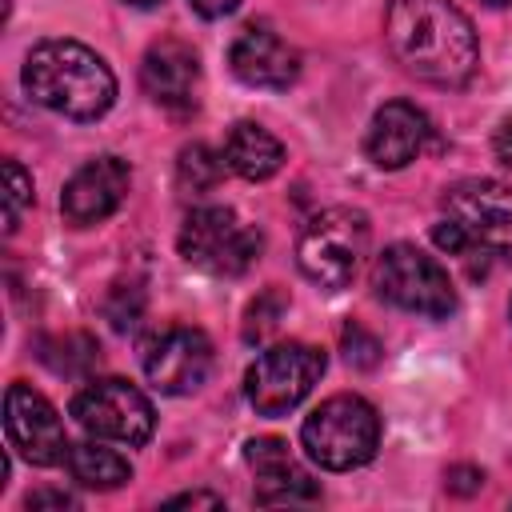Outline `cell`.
Masks as SVG:
<instances>
[{
  "label": "cell",
  "instance_id": "1",
  "mask_svg": "<svg viewBox=\"0 0 512 512\" xmlns=\"http://www.w3.org/2000/svg\"><path fill=\"white\" fill-rule=\"evenodd\" d=\"M384 44L408 76L436 88H460L480 68L476 28L452 0H392Z\"/></svg>",
  "mask_w": 512,
  "mask_h": 512
},
{
  "label": "cell",
  "instance_id": "2",
  "mask_svg": "<svg viewBox=\"0 0 512 512\" xmlns=\"http://www.w3.org/2000/svg\"><path fill=\"white\" fill-rule=\"evenodd\" d=\"M24 92L68 120H100L116 104V76L80 40H40L24 60Z\"/></svg>",
  "mask_w": 512,
  "mask_h": 512
},
{
  "label": "cell",
  "instance_id": "3",
  "mask_svg": "<svg viewBox=\"0 0 512 512\" xmlns=\"http://www.w3.org/2000/svg\"><path fill=\"white\" fill-rule=\"evenodd\" d=\"M308 460H316L328 472H348L360 468L376 456L380 448V416L364 396L340 392L328 396L300 428Z\"/></svg>",
  "mask_w": 512,
  "mask_h": 512
},
{
  "label": "cell",
  "instance_id": "4",
  "mask_svg": "<svg viewBox=\"0 0 512 512\" xmlns=\"http://www.w3.org/2000/svg\"><path fill=\"white\" fill-rule=\"evenodd\" d=\"M368 240H372V228H368L364 212L324 208L304 224V232L296 240V264L312 284L340 292L356 280V272L368 256Z\"/></svg>",
  "mask_w": 512,
  "mask_h": 512
},
{
  "label": "cell",
  "instance_id": "5",
  "mask_svg": "<svg viewBox=\"0 0 512 512\" xmlns=\"http://www.w3.org/2000/svg\"><path fill=\"white\" fill-rule=\"evenodd\" d=\"M372 288L380 300H388L400 312H416L428 320H440L456 312V288L440 260L412 244H392L372 264Z\"/></svg>",
  "mask_w": 512,
  "mask_h": 512
},
{
  "label": "cell",
  "instance_id": "6",
  "mask_svg": "<svg viewBox=\"0 0 512 512\" xmlns=\"http://www.w3.org/2000/svg\"><path fill=\"white\" fill-rule=\"evenodd\" d=\"M176 244H180V256L208 276H240L260 256V232L220 204L188 212Z\"/></svg>",
  "mask_w": 512,
  "mask_h": 512
},
{
  "label": "cell",
  "instance_id": "7",
  "mask_svg": "<svg viewBox=\"0 0 512 512\" xmlns=\"http://www.w3.org/2000/svg\"><path fill=\"white\" fill-rule=\"evenodd\" d=\"M324 376V352L300 340L264 348L244 372V396L260 416L292 412Z\"/></svg>",
  "mask_w": 512,
  "mask_h": 512
},
{
  "label": "cell",
  "instance_id": "8",
  "mask_svg": "<svg viewBox=\"0 0 512 512\" xmlns=\"http://www.w3.org/2000/svg\"><path fill=\"white\" fill-rule=\"evenodd\" d=\"M76 424L96 440L116 444H148L156 428V412L148 396L128 380H92L72 396Z\"/></svg>",
  "mask_w": 512,
  "mask_h": 512
},
{
  "label": "cell",
  "instance_id": "9",
  "mask_svg": "<svg viewBox=\"0 0 512 512\" xmlns=\"http://www.w3.org/2000/svg\"><path fill=\"white\" fill-rule=\"evenodd\" d=\"M444 216L468 236L472 252L512 260V188L500 180H460L444 188Z\"/></svg>",
  "mask_w": 512,
  "mask_h": 512
},
{
  "label": "cell",
  "instance_id": "10",
  "mask_svg": "<svg viewBox=\"0 0 512 512\" xmlns=\"http://www.w3.org/2000/svg\"><path fill=\"white\" fill-rule=\"evenodd\" d=\"M4 432L8 444L36 468H52L68 460V436L60 424V412L28 384H8L4 392Z\"/></svg>",
  "mask_w": 512,
  "mask_h": 512
},
{
  "label": "cell",
  "instance_id": "11",
  "mask_svg": "<svg viewBox=\"0 0 512 512\" xmlns=\"http://www.w3.org/2000/svg\"><path fill=\"white\" fill-rule=\"evenodd\" d=\"M144 372L160 392L188 396L212 372V340L200 328L168 324L144 344Z\"/></svg>",
  "mask_w": 512,
  "mask_h": 512
},
{
  "label": "cell",
  "instance_id": "12",
  "mask_svg": "<svg viewBox=\"0 0 512 512\" xmlns=\"http://www.w3.org/2000/svg\"><path fill=\"white\" fill-rule=\"evenodd\" d=\"M128 184H132V172L124 160L116 156H96L88 160L84 168L72 172V180L64 184L60 192V212L72 228H92L100 220H108L124 196H128Z\"/></svg>",
  "mask_w": 512,
  "mask_h": 512
},
{
  "label": "cell",
  "instance_id": "13",
  "mask_svg": "<svg viewBox=\"0 0 512 512\" xmlns=\"http://www.w3.org/2000/svg\"><path fill=\"white\" fill-rule=\"evenodd\" d=\"M140 88L152 104L168 108V112H192L196 108V92H200V60L192 52V44L184 40H156L144 60H140Z\"/></svg>",
  "mask_w": 512,
  "mask_h": 512
},
{
  "label": "cell",
  "instance_id": "14",
  "mask_svg": "<svg viewBox=\"0 0 512 512\" xmlns=\"http://www.w3.org/2000/svg\"><path fill=\"white\" fill-rule=\"evenodd\" d=\"M232 72L252 88H288L300 76V52L268 24H248L228 48Z\"/></svg>",
  "mask_w": 512,
  "mask_h": 512
},
{
  "label": "cell",
  "instance_id": "15",
  "mask_svg": "<svg viewBox=\"0 0 512 512\" xmlns=\"http://www.w3.org/2000/svg\"><path fill=\"white\" fill-rule=\"evenodd\" d=\"M432 140V124L428 116L408 104V100H388L384 108H376L372 124H368V136H364V152L376 168H408Z\"/></svg>",
  "mask_w": 512,
  "mask_h": 512
},
{
  "label": "cell",
  "instance_id": "16",
  "mask_svg": "<svg viewBox=\"0 0 512 512\" xmlns=\"http://www.w3.org/2000/svg\"><path fill=\"white\" fill-rule=\"evenodd\" d=\"M244 460L256 472V500L260 504H312V500H320V488L292 460L284 440L256 436V440H248Z\"/></svg>",
  "mask_w": 512,
  "mask_h": 512
},
{
  "label": "cell",
  "instance_id": "17",
  "mask_svg": "<svg viewBox=\"0 0 512 512\" xmlns=\"http://www.w3.org/2000/svg\"><path fill=\"white\" fill-rule=\"evenodd\" d=\"M224 164L244 180H268L284 164V144L264 124L240 120V124H232V132L224 140Z\"/></svg>",
  "mask_w": 512,
  "mask_h": 512
},
{
  "label": "cell",
  "instance_id": "18",
  "mask_svg": "<svg viewBox=\"0 0 512 512\" xmlns=\"http://www.w3.org/2000/svg\"><path fill=\"white\" fill-rule=\"evenodd\" d=\"M64 468H68V476H72L76 484L96 488V492H112V488L128 484V476H132V464H128L120 452H112V448H104V444H96V440L72 444Z\"/></svg>",
  "mask_w": 512,
  "mask_h": 512
},
{
  "label": "cell",
  "instance_id": "19",
  "mask_svg": "<svg viewBox=\"0 0 512 512\" xmlns=\"http://www.w3.org/2000/svg\"><path fill=\"white\" fill-rule=\"evenodd\" d=\"M224 152L216 156L208 144H188L184 152H180V160H176V184L184 188V192H192V196H200V192H212L216 184H220V176H224Z\"/></svg>",
  "mask_w": 512,
  "mask_h": 512
},
{
  "label": "cell",
  "instance_id": "20",
  "mask_svg": "<svg viewBox=\"0 0 512 512\" xmlns=\"http://www.w3.org/2000/svg\"><path fill=\"white\" fill-rule=\"evenodd\" d=\"M32 204V176L20 160H4V232L20 228V216Z\"/></svg>",
  "mask_w": 512,
  "mask_h": 512
},
{
  "label": "cell",
  "instance_id": "21",
  "mask_svg": "<svg viewBox=\"0 0 512 512\" xmlns=\"http://www.w3.org/2000/svg\"><path fill=\"white\" fill-rule=\"evenodd\" d=\"M280 312H284V296H280V292H264V296H256L252 308H248L244 336H248V340H264V336L280 324Z\"/></svg>",
  "mask_w": 512,
  "mask_h": 512
},
{
  "label": "cell",
  "instance_id": "22",
  "mask_svg": "<svg viewBox=\"0 0 512 512\" xmlns=\"http://www.w3.org/2000/svg\"><path fill=\"white\" fill-rule=\"evenodd\" d=\"M344 356H348V364H356V368H372V364L380 360V344H376V336H368L360 324H352V328H344Z\"/></svg>",
  "mask_w": 512,
  "mask_h": 512
},
{
  "label": "cell",
  "instance_id": "23",
  "mask_svg": "<svg viewBox=\"0 0 512 512\" xmlns=\"http://www.w3.org/2000/svg\"><path fill=\"white\" fill-rule=\"evenodd\" d=\"M188 8L204 20H220V16H232L240 8V0H188Z\"/></svg>",
  "mask_w": 512,
  "mask_h": 512
},
{
  "label": "cell",
  "instance_id": "24",
  "mask_svg": "<svg viewBox=\"0 0 512 512\" xmlns=\"http://www.w3.org/2000/svg\"><path fill=\"white\" fill-rule=\"evenodd\" d=\"M480 480H484L480 468H452L448 472V488L452 492H472V488H480Z\"/></svg>",
  "mask_w": 512,
  "mask_h": 512
},
{
  "label": "cell",
  "instance_id": "25",
  "mask_svg": "<svg viewBox=\"0 0 512 512\" xmlns=\"http://www.w3.org/2000/svg\"><path fill=\"white\" fill-rule=\"evenodd\" d=\"M224 500L212 496V492H184V496H172L168 508H220Z\"/></svg>",
  "mask_w": 512,
  "mask_h": 512
},
{
  "label": "cell",
  "instance_id": "26",
  "mask_svg": "<svg viewBox=\"0 0 512 512\" xmlns=\"http://www.w3.org/2000/svg\"><path fill=\"white\" fill-rule=\"evenodd\" d=\"M24 504L28 508H76V500L68 492H32Z\"/></svg>",
  "mask_w": 512,
  "mask_h": 512
},
{
  "label": "cell",
  "instance_id": "27",
  "mask_svg": "<svg viewBox=\"0 0 512 512\" xmlns=\"http://www.w3.org/2000/svg\"><path fill=\"white\" fill-rule=\"evenodd\" d=\"M492 152H496L500 164L512 168V120H504V124L496 128V136H492Z\"/></svg>",
  "mask_w": 512,
  "mask_h": 512
},
{
  "label": "cell",
  "instance_id": "28",
  "mask_svg": "<svg viewBox=\"0 0 512 512\" xmlns=\"http://www.w3.org/2000/svg\"><path fill=\"white\" fill-rule=\"evenodd\" d=\"M128 4H136V8H156L160 0H128Z\"/></svg>",
  "mask_w": 512,
  "mask_h": 512
},
{
  "label": "cell",
  "instance_id": "29",
  "mask_svg": "<svg viewBox=\"0 0 512 512\" xmlns=\"http://www.w3.org/2000/svg\"><path fill=\"white\" fill-rule=\"evenodd\" d=\"M484 4H492V8H504V4H512V0H484Z\"/></svg>",
  "mask_w": 512,
  "mask_h": 512
}]
</instances>
